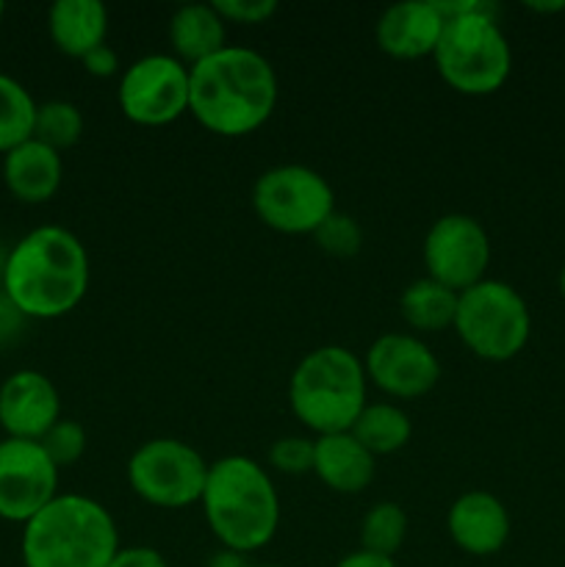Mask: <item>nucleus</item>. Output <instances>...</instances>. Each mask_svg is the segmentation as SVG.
<instances>
[{
  "mask_svg": "<svg viewBox=\"0 0 565 567\" xmlns=\"http://www.w3.org/2000/svg\"><path fill=\"white\" fill-rule=\"evenodd\" d=\"M64 181V161L61 153L42 144L39 138H28L20 147L3 155V183L11 197L28 205H42L55 197Z\"/></svg>",
  "mask_w": 565,
  "mask_h": 567,
  "instance_id": "obj_18",
  "label": "nucleus"
},
{
  "mask_svg": "<svg viewBox=\"0 0 565 567\" xmlns=\"http://www.w3.org/2000/svg\"><path fill=\"white\" fill-rule=\"evenodd\" d=\"M244 565H247V563H244L242 554L225 551V548H222V551L216 554V557L208 563V567H244Z\"/></svg>",
  "mask_w": 565,
  "mask_h": 567,
  "instance_id": "obj_34",
  "label": "nucleus"
},
{
  "mask_svg": "<svg viewBox=\"0 0 565 567\" xmlns=\"http://www.w3.org/2000/svg\"><path fill=\"white\" fill-rule=\"evenodd\" d=\"M452 330L474 358L507 363L530 341V305L510 282L485 277L460 293Z\"/></svg>",
  "mask_w": 565,
  "mask_h": 567,
  "instance_id": "obj_7",
  "label": "nucleus"
},
{
  "mask_svg": "<svg viewBox=\"0 0 565 567\" xmlns=\"http://www.w3.org/2000/svg\"><path fill=\"white\" fill-rule=\"evenodd\" d=\"M280 83L266 55L227 44L203 64L192 66L188 114L208 133L242 138L255 133L275 114Z\"/></svg>",
  "mask_w": 565,
  "mask_h": 567,
  "instance_id": "obj_1",
  "label": "nucleus"
},
{
  "mask_svg": "<svg viewBox=\"0 0 565 567\" xmlns=\"http://www.w3.org/2000/svg\"><path fill=\"white\" fill-rule=\"evenodd\" d=\"M83 136V114L70 100H48L37 109L33 138L53 147L55 153L75 147Z\"/></svg>",
  "mask_w": 565,
  "mask_h": 567,
  "instance_id": "obj_25",
  "label": "nucleus"
},
{
  "mask_svg": "<svg viewBox=\"0 0 565 567\" xmlns=\"http://www.w3.org/2000/svg\"><path fill=\"white\" fill-rule=\"evenodd\" d=\"M559 293H563V297H565V266H563V269H559Z\"/></svg>",
  "mask_w": 565,
  "mask_h": 567,
  "instance_id": "obj_36",
  "label": "nucleus"
},
{
  "mask_svg": "<svg viewBox=\"0 0 565 567\" xmlns=\"http://www.w3.org/2000/svg\"><path fill=\"white\" fill-rule=\"evenodd\" d=\"M39 103L17 78L0 72V153L20 147L33 138Z\"/></svg>",
  "mask_w": 565,
  "mask_h": 567,
  "instance_id": "obj_23",
  "label": "nucleus"
},
{
  "mask_svg": "<svg viewBox=\"0 0 565 567\" xmlns=\"http://www.w3.org/2000/svg\"><path fill=\"white\" fill-rule=\"evenodd\" d=\"M443 37L432 61L446 86L469 97H485L507 83L513 50L499 25V6L487 0H435Z\"/></svg>",
  "mask_w": 565,
  "mask_h": 567,
  "instance_id": "obj_4",
  "label": "nucleus"
},
{
  "mask_svg": "<svg viewBox=\"0 0 565 567\" xmlns=\"http://www.w3.org/2000/svg\"><path fill=\"white\" fill-rule=\"evenodd\" d=\"M319 249H325L327 255H336V258H352L363 247V230H360L358 221L347 214H332L319 230L314 233Z\"/></svg>",
  "mask_w": 565,
  "mask_h": 567,
  "instance_id": "obj_27",
  "label": "nucleus"
},
{
  "mask_svg": "<svg viewBox=\"0 0 565 567\" xmlns=\"http://www.w3.org/2000/svg\"><path fill=\"white\" fill-rule=\"evenodd\" d=\"M172 55L192 70L227 48V22L214 3H188L170 20Z\"/></svg>",
  "mask_w": 565,
  "mask_h": 567,
  "instance_id": "obj_20",
  "label": "nucleus"
},
{
  "mask_svg": "<svg viewBox=\"0 0 565 567\" xmlns=\"http://www.w3.org/2000/svg\"><path fill=\"white\" fill-rule=\"evenodd\" d=\"M314 474L332 493L358 496V493H363L374 482L377 457L352 432L321 435L314 437Z\"/></svg>",
  "mask_w": 565,
  "mask_h": 567,
  "instance_id": "obj_17",
  "label": "nucleus"
},
{
  "mask_svg": "<svg viewBox=\"0 0 565 567\" xmlns=\"http://www.w3.org/2000/svg\"><path fill=\"white\" fill-rule=\"evenodd\" d=\"M214 9L222 20L238 25H260L277 14L275 0H214Z\"/></svg>",
  "mask_w": 565,
  "mask_h": 567,
  "instance_id": "obj_29",
  "label": "nucleus"
},
{
  "mask_svg": "<svg viewBox=\"0 0 565 567\" xmlns=\"http://www.w3.org/2000/svg\"><path fill=\"white\" fill-rule=\"evenodd\" d=\"M369 404L363 360L347 347L327 343L305 354L288 380V408L294 419L321 435L349 432Z\"/></svg>",
  "mask_w": 565,
  "mask_h": 567,
  "instance_id": "obj_6",
  "label": "nucleus"
},
{
  "mask_svg": "<svg viewBox=\"0 0 565 567\" xmlns=\"http://www.w3.org/2000/svg\"><path fill=\"white\" fill-rule=\"evenodd\" d=\"M109 567H170V563H166L164 554L150 546H120Z\"/></svg>",
  "mask_w": 565,
  "mask_h": 567,
  "instance_id": "obj_30",
  "label": "nucleus"
},
{
  "mask_svg": "<svg viewBox=\"0 0 565 567\" xmlns=\"http://www.w3.org/2000/svg\"><path fill=\"white\" fill-rule=\"evenodd\" d=\"M199 507L219 546L242 557L269 546L280 529L275 482L264 465L244 454H227L208 465Z\"/></svg>",
  "mask_w": 565,
  "mask_h": 567,
  "instance_id": "obj_3",
  "label": "nucleus"
},
{
  "mask_svg": "<svg viewBox=\"0 0 565 567\" xmlns=\"http://www.w3.org/2000/svg\"><path fill=\"white\" fill-rule=\"evenodd\" d=\"M366 380L391 399H421L441 380L438 354L410 332H382L363 358Z\"/></svg>",
  "mask_w": 565,
  "mask_h": 567,
  "instance_id": "obj_13",
  "label": "nucleus"
},
{
  "mask_svg": "<svg viewBox=\"0 0 565 567\" xmlns=\"http://www.w3.org/2000/svg\"><path fill=\"white\" fill-rule=\"evenodd\" d=\"M192 70L172 53L142 55L120 78L116 103L133 125L164 127L188 114Z\"/></svg>",
  "mask_w": 565,
  "mask_h": 567,
  "instance_id": "obj_10",
  "label": "nucleus"
},
{
  "mask_svg": "<svg viewBox=\"0 0 565 567\" xmlns=\"http://www.w3.org/2000/svg\"><path fill=\"white\" fill-rule=\"evenodd\" d=\"M244 567H282V565H249V563H247Z\"/></svg>",
  "mask_w": 565,
  "mask_h": 567,
  "instance_id": "obj_37",
  "label": "nucleus"
},
{
  "mask_svg": "<svg viewBox=\"0 0 565 567\" xmlns=\"http://www.w3.org/2000/svg\"><path fill=\"white\" fill-rule=\"evenodd\" d=\"M48 31L61 53L83 61L105 44L109 11L100 0H55L48 11Z\"/></svg>",
  "mask_w": 565,
  "mask_h": 567,
  "instance_id": "obj_19",
  "label": "nucleus"
},
{
  "mask_svg": "<svg viewBox=\"0 0 565 567\" xmlns=\"http://www.w3.org/2000/svg\"><path fill=\"white\" fill-rule=\"evenodd\" d=\"M0 280L25 319H61L86 297L89 252L66 227H33L6 252Z\"/></svg>",
  "mask_w": 565,
  "mask_h": 567,
  "instance_id": "obj_2",
  "label": "nucleus"
},
{
  "mask_svg": "<svg viewBox=\"0 0 565 567\" xmlns=\"http://www.w3.org/2000/svg\"><path fill=\"white\" fill-rule=\"evenodd\" d=\"M253 210L269 230L314 236L336 214V192L321 172L302 164H280L255 181Z\"/></svg>",
  "mask_w": 565,
  "mask_h": 567,
  "instance_id": "obj_8",
  "label": "nucleus"
},
{
  "mask_svg": "<svg viewBox=\"0 0 565 567\" xmlns=\"http://www.w3.org/2000/svg\"><path fill=\"white\" fill-rule=\"evenodd\" d=\"M460 293L441 282L421 277L413 280L399 297V313L413 332L452 330Z\"/></svg>",
  "mask_w": 565,
  "mask_h": 567,
  "instance_id": "obj_21",
  "label": "nucleus"
},
{
  "mask_svg": "<svg viewBox=\"0 0 565 567\" xmlns=\"http://www.w3.org/2000/svg\"><path fill=\"white\" fill-rule=\"evenodd\" d=\"M430 280L463 293L485 280L491 264V238L480 219L469 214H446L432 221L421 247Z\"/></svg>",
  "mask_w": 565,
  "mask_h": 567,
  "instance_id": "obj_11",
  "label": "nucleus"
},
{
  "mask_svg": "<svg viewBox=\"0 0 565 567\" xmlns=\"http://www.w3.org/2000/svg\"><path fill=\"white\" fill-rule=\"evenodd\" d=\"M443 14L435 0H404L388 6L374 28L377 44L386 55L399 61L427 59L435 53L443 37Z\"/></svg>",
  "mask_w": 565,
  "mask_h": 567,
  "instance_id": "obj_16",
  "label": "nucleus"
},
{
  "mask_svg": "<svg viewBox=\"0 0 565 567\" xmlns=\"http://www.w3.org/2000/svg\"><path fill=\"white\" fill-rule=\"evenodd\" d=\"M61 419V396L48 374L20 369L0 385V426L6 437L42 441L50 426Z\"/></svg>",
  "mask_w": 565,
  "mask_h": 567,
  "instance_id": "obj_14",
  "label": "nucleus"
},
{
  "mask_svg": "<svg viewBox=\"0 0 565 567\" xmlns=\"http://www.w3.org/2000/svg\"><path fill=\"white\" fill-rule=\"evenodd\" d=\"M203 454L177 437H153L127 460V485L144 504L158 509H186L199 504L208 480Z\"/></svg>",
  "mask_w": 565,
  "mask_h": 567,
  "instance_id": "obj_9",
  "label": "nucleus"
},
{
  "mask_svg": "<svg viewBox=\"0 0 565 567\" xmlns=\"http://www.w3.org/2000/svg\"><path fill=\"white\" fill-rule=\"evenodd\" d=\"M81 64L89 75L111 78L120 72V55H116V50L109 48V44H100V48H94L92 53L81 61Z\"/></svg>",
  "mask_w": 565,
  "mask_h": 567,
  "instance_id": "obj_31",
  "label": "nucleus"
},
{
  "mask_svg": "<svg viewBox=\"0 0 565 567\" xmlns=\"http://www.w3.org/2000/svg\"><path fill=\"white\" fill-rule=\"evenodd\" d=\"M314 452H316V441H310V437H302V435H286L280 437V441L271 443L269 465L288 476L314 474Z\"/></svg>",
  "mask_w": 565,
  "mask_h": 567,
  "instance_id": "obj_28",
  "label": "nucleus"
},
{
  "mask_svg": "<svg viewBox=\"0 0 565 567\" xmlns=\"http://www.w3.org/2000/svg\"><path fill=\"white\" fill-rule=\"evenodd\" d=\"M25 319V316L20 313V310L11 305V299L6 297L3 291H0V341L9 336H14L17 330H20V321Z\"/></svg>",
  "mask_w": 565,
  "mask_h": 567,
  "instance_id": "obj_32",
  "label": "nucleus"
},
{
  "mask_svg": "<svg viewBox=\"0 0 565 567\" xmlns=\"http://www.w3.org/2000/svg\"><path fill=\"white\" fill-rule=\"evenodd\" d=\"M336 567H397L391 557H380V554H371L358 548V551L347 554L343 559H338Z\"/></svg>",
  "mask_w": 565,
  "mask_h": 567,
  "instance_id": "obj_33",
  "label": "nucleus"
},
{
  "mask_svg": "<svg viewBox=\"0 0 565 567\" xmlns=\"http://www.w3.org/2000/svg\"><path fill=\"white\" fill-rule=\"evenodd\" d=\"M446 532L469 557H493L510 540V513L493 493L469 491L449 507Z\"/></svg>",
  "mask_w": 565,
  "mask_h": 567,
  "instance_id": "obj_15",
  "label": "nucleus"
},
{
  "mask_svg": "<svg viewBox=\"0 0 565 567\" xmlns=\"http://www.w3.org/2000/svg\"><path fill=\"white\" fill-rule=\"evenodd\" d=\"M526 9L541 11V14H552V11H565V0H557V3H524Z\"/></svg>",
  "mask_w": 565,
  "mask_h": 567,
  "instance_id": "obj_35",
  "label": "nucleus"
},
{
  "mask_svg": "<svg viewBox=\"0 0 565 567\" xmlns=\"http://www.w3.org/2000/svg\"><path fill=\"white\" fill-rule=\"evenodd\" d=\"M3 14H6V6L0 3V22H3Z\"/></svg>",
  "mask_w": 565,
  "mask_h": 567,
  "instance_id": "obj_38",
  "label": "nucleus"
},
{
  "mask_svg": "<svg viewBox=\"0 0 565 567\" xmlns=\"http://www.w3.org/2000/svg\"><path fill=\"white\" fill-rule=\"evenodd\" d=\"M42 449L55 468H70L86 454V430L72 419H59L42 437Z\"/></svg>",
  "mask_w": 565,
  "mask_h": 567,
  "instance_id": "obj_26",
  "label": "nucleus"
},
{
  "mask_svg": "<svg viewBox=\"0 0 565 567\" xmlns=\"http://www.w3.org/2000/svg\"><path fill=\"white\" fill-rule=\"evenodd\" d=\"M349 432L374 457H386V454H397L408 446L410 437H413V421L399 404L369 402Z\"/></svg>",
  "mask_w": 565,
  "mask_h": 567,
  "instance_id": "obj_22",
  "label": "nucleus"
},
{
  "mask_svg": "<svg viewBox=\"0 0 565 567\" xmlns=\"http://www.w3.org/2000/svg\"><path fill=\"white\" fill-rule=\"evenodd\" d=\"M408 537V513L397 502H377L360 524V548L391 557Z\"/></svg>",
  "mask_w": 565,
  "mask_h": 567,
  "instance_id": "obj_24",
  "label": "nucleus"
},
{
  "mask_svg": "<svg viewBox=\"0 0 565 567\" xmlns=\"http://www.w3.org/2000/svg\"><path fill=\"white\" fill-rule=\"evenodd\" d=\"M59 496V468L39 441H0V518L25 526Z\"/></svg>",
  "mask_w": 565,
  "mask_h": 567,
  "instance_id": "obj_12",
  "label": "nucleus"
},
{
  "mask_svg": "<svg viewBox=\"0 0 565 567\" xmlns=\"http://www.w3.org/2000/svg\"><path fill=\"white\" fill-rule=\"evenodd\" d=\"M120 551V532L100 502L59 493L22 526L20 554L25 567H109Z\"/></svg>",
  "mask_w": 565,
  "mask_h": 567,
  "instance_id": "obj_5",
  "label": "nucleus"
}]
</instances>
